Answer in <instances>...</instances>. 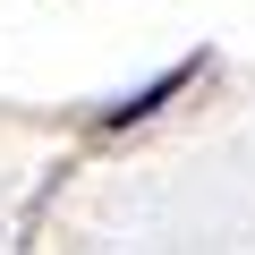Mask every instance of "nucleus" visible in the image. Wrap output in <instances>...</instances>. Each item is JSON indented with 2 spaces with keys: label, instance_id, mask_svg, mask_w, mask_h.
Returning a JSON list of instances; mask_svg holds the SVG:
<instances>
[{
  "label": "nucleus",
  "instance_id": "1",
  "mask_svg": "<svg viewBox=\"0 0 255 255\" xmlns=\"http://www.w3.org/2000/svg\"><path fill=\"white\" fill-rule=\"evenodd\" d=\"M196 77H204V60H187V68H162L153 85H136V94H128V102H111V111H102L94 128H102V136H119V128H136V119H153L162 102H179V94H187Z\"/></svg>",
  "mask_w": 255,
  "mask_h": 255
}]
</instances>
